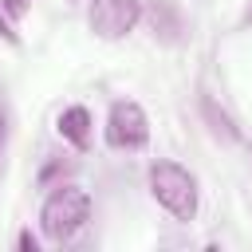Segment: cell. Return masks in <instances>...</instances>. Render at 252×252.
Returning <instances> with one entry per match:
<instances>
[{"label": "cell", "instance_id": "6da1fadb", "mask_svg": "<svg viewBox=\"0 0 252 252\" xmlns=\"http://www.w3.org/2000/svg\"><path fill=\"white\" fill-rule=\"evenodd\" d=\"M91 220V193L83 185H55L39 205V228L47 240L67 244L75 240Z\"/></svg>", "mask_w": 252, "mask_h": 252}, {"label": "cell", "instance_id": "7a4b0ae2", "mask_svg": "<svg viewBox=\"0 0 252 252\" xmlns=\"http://www.w3.org/2000/svg\"><path fill=\"white\" fill-rule=\"evenodd\" d=\"M150 197L173 217V220H193L197 217V205H201V189H197V177L177 165V161H154L150 173Z\"/></svg>", "mask_w": 252, "mask_h": 252}, {"label": "cell", "instance_id": "3957f363", "mask_svg": "<svg viewBox=\"0 0 252 252\" xmlns=\"http://www.w3.org/2000/svg\"><path fill=\"white\" fill-rule=\"evenodd\" d=\"M102 138H106L110 150H142V146L150 142V118H146V110H142L134 98L110 102Z\"/></svg>", "mask_w": 252, "mask_h": 252}, {"label": "cell", "instance_id": "277c9868", "mask_svg": "<svg viewBox=\"0 0 252 252\" xmlns=\"http://www.w3.org/2000/svg\"><path fill=\"white\" fill-rule=\"evenodd\" d=\"M142 20V0H91L87 4V24L98 39L114 43L126 39Z\"/></svg>", "mask_w": 252, "mask_h": 252}, {"label": "cell", "instance_id": "5b68a950", "mask_svg": "<svg viewBox=\"0 0 252 252\" xmlns=\"http://www.w3.org/2000/svg\"><path fill=\"white\" fill-rule=\"evenodd\" d=\"M55 130H59V138L71 142L75 150H87V146H91V130H94L91 110H87V106H63L59 118H55Z\"/></svg>", "mask_w": 252, "mask_h": 252}, {"label": "cell", "instance_id": "8992f818", "mask_svg": "<svg viewBox=\"0 0 252 252\" xmlns=\"http://www.w3.org/2000/svg\"><path fill=\"white\" fill-rule=\"evenodd\" d=\"M0 12H4L12 24H20V20L32 12V0H0Z\"/></svg>", "mask_w": 252, "mask_h": 252}, {"label": "cell", "instance_id": "52a82bcc", "mask_svg": "<svg viewBox=\"0 0 252 252\" xmlns=\"http://www.w3.org/2000/svg\"><path fill=\"white\" fill-rule=\"evenodd\" d=\"M0 39H8V43H12V47H16V43H20V35H16V32H12V20H8V16H4V12H0Z\"/></svg>", "mask_w": 252, "mask_h": 252}, {"label": "cell", "instance_id": "ba28073f", "mask_svg": "<svg viewBox=\"0 0 252 252\" xmlns=\"http://www.w3.org/2000/svg\"><path fill=\"white\" fill-rule=\"evenodd\" d=\"M20 248H24V252H35V248H39V240H35L32 232H20Z\"/></svg>", "mask_w": 252, "mask_h": 252}, {"label": "cell", "instance_id": "9c48e42d", "mask_svg": "<svg viewBox=\"0 0 252 252\" xmlns=\"http://www.w3.org/2000/svg\"><path fill=\"white\" fill-rule=\"evenodd\" d=\"M244 24H252V4H248V12H244Z\"/></svg>", "mask_w": 252, "mask_h": 252}, {"label": "cell", "instance_id": "30bf717a", "mask_svg": "<svg viewBox=\"0 0 252 252\" xmlns=\"http://www.w3.org/2000/svg\"><path fill=\"white\" fill-rule=\"evenodd\" d=\"M0 142H4V114H0Z\"/></svg>", "mask_w": 252, "mask_h": 252}]
</instances>
